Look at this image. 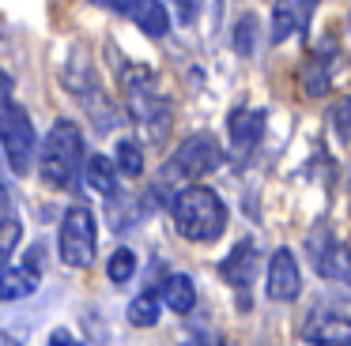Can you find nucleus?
<instances>
[{
  "label": "nucleus",
  "instance_id": "17",
  "mask_svg": "<svg viewBox=\"0 0 351 346\" xmlns=\"http://www.w3.org/2000/svg\"><path fill=\"white\" fill-rule=\"evenodd\" d=\"M159 312H162L159 301H155L152 293H140V297L129 301V312L125 316H129L132 328H155V323H159Z\"/></svg>",
  "mask_w": 351,
  "mask_h": 346
},
{
  "label": "nucleus",
  "instance_id": "25",
  "mask_svg": "<svg viewBox=\"0 0 351 346\" xmlns=\"http://www.w3.org/2000/svg\"><path fill=\"white\" fill-rule=\"evenodd\" d=\"M8 211H12V192H8V185L0 181V222L8 218Z\"/></svg>",
  "mask_w": 351,
  "mask_h": 346
},
{
  "label": "nucleus",
  "instance_id": "26",
  "mask_svg": "<svg viewBox=\"0 0 351 346\" xmlns=\"http://www.w3.org/2000/svg\"><path fill=\"white\" fill-rule=\"evenodd\" d=\"M174 8H178V15H182L185 23L193 19V12H197V0H174Z\"/></svg>",
  "mask_w": 351,
  "mask_h": 346
},
{
  "label": "nucleus",
  "instance_id": "4",
  "mask_svg": "<svg viewBox=\"0 0 351 346\" xmlns=\"http://www.w3.org/2000/svg\"><path fill=\"white\" fill-rule=\"evenodd\" d=\"M223 165V147L212 132H193L178 143V150L170 155V162L159 173V188H178L182 192L189 181H200L208 173H215Z\"/></svg>",
  "mask_w": 351,
  "mask_h": 346
},
{
  "label": "nucleus",
  "instance_id": "13",
  "mask_svg": "<svg viewBox=\"0 0 351 346\" xmlns=\"http://www.w3.org/2000/svg\"><path fill=\"white\" fill-rule=\"evenodd\" d=\"M38 290V271L31 267H4L0 271V305H16Z\"/></svg>",
  "mask_w": 351,
  "mask_h": 346
},
{
  "label": "nucleus",
  "instance_id": "3",
  "mask_svg": "<svg viewBox=\"0 0 351 346\" xmlns=\"http://www.w3.org/2000/svg\"><path fill=\"white\" fill-rule=\"evenodd\" d=\"M16 83L8 72H0V150L8 158L12 173H27L31 162L38 158V135L27 117V109L16 102Z\"/></svg>",
  "mask_w": 351,
  "mask_h": 346
},
{
  "label": "nucleus",
  "instance_id": "16",
  "mask_svg": "<svg viewBox=\"0 0 351 346\" xmlns=\"http://www.w3.org/2000/svg\"><path fill=\"white\" fill-rule=\"evenodd\" d=\"M87 185L99 196H114L117 192V162H110L106 155H91L87 158Z\"/></svg>",
  "mask_w": 351,
  "mask_h": 346
},
{
  "label": "nucleus",
  "instance_id": "23",
  "mask_svg": "<svg viewBox=\"0 0 351 346\" xmlns=\"http://www.w3.org/2000/svg\"><path fill=\"white\" fill-rule=\"evenodd\" d=\"M182 346H230V343H227V335H219V331H193Z\"/></svg>",
  "mask_w": 351,
  "mask_h": 346
},
{
  "label": "nucleus",
  "instance_id": "11",
  "mask_svg": "<svg viewBox=\"0 0 351 346\" xmlns=\"http://www.w3.org/2000/svg\"><path fill=\"white\" fill-rule=\"evenodd\" d=\"M257 271H261V252H257V241L253 237H242L219 263L223 282L238 286V290H250L253 278H257Z\"/></svg>",
  "mask_w": 351,
  "mask_h": 346
},
{
  "label": "nucleus",
  "instance_id": "7",
  "mask_svg": "<svg viewBox=\"0 0 351 346\" xmlns=\"http://www.w3.org/2000/svg\"><path fill=\"white\" fill-rule=\"evenodd\" d=\"M336 57H340V45H336L332 34H328L325 42H317V45H313V49L302 57V64H298V83H302V90H306L310 98L328 94V87H332Z\"/></svg>",
  "mask_w": 351,
  "mask_h": 346
},
{
  "label": "nucleus",
  "instance_id": "18",
  "mask_svg": "<svg viewBox=\"0 0 351 346\" xmlns=\"http://www.w3.org/2000/svg\"><path fill=\"white\" fill-rule=\"evenodd\" d=\"M114 162H117V170H121L125 177H140V173H144V150H140V143L136 139H121L117 150H114Z\"/></svg>",
  "mask_w": 351,
  "mask_h": 346
},
{
  "label": "nucleus",
  "instance_id": "1",
  "mask_svg": "<svg viewBox=\"0 0 351 346\" xmlns=\"http://www.w3.org/2000/svg\"><path fill=\"white\" fill-rule=\"evenodd\" d=\"M170 218H174V230L185 241L208 245V241H219L223 230H227V203L208 185H185L170 200Z\"/></svg>",
  "mask_w": 351,
  "mask_h": 346
},
{
  "label": "nucleus",
  "instance_id": "5",
  "mask_svg": "<svg viewBox=\"0 0 351 346\" xmlns=\"http://www.w3.org/2000/svg\"><path fill=\"white\" fill-rule=\"evenodd\" d=\"M121 90H125V102H129V113L136 117V124H147L152 139H162V128L170 124V102L159 90L155 72L144 64H121Z\"/></svg>",
  "mask_w": 351,
  "mask_h": 346
},
{
  "label": "nucleus",
  "instance_id": "14",
  "mask_svg": "<svg viewBox=\"0 0 351 346\" xmlns=\"http://www.w3.org/2000/svg\"><path fill=\"white\" fill-rule=\"evenodd\" d=\"M162 305L170 308V312H178V316H185V312H193V305H197V286H193V278L189 275H170L167 282H162Z\"/></svg>",
  "mask_w": 351,
  "mask_h": 346
},
{
  "label": "nucleus",
  "instance_id": "20",
  "mask_svg": "<svg viewBox=\"0 0 351 346\" xmlns=\"http://www.w3.org/2000/svg\"><path fill=\"white\" fill-rule=\"evenodd\" d=\"M253 42H257V15H242L234 23V30H230V45H234L238 57H250Z\"/></svg>",
  "mask_w": 351,
  "mask_h": 346
},
{
  "label": "nucleus",
  "instance_id": "6",
  "mask_svg": "<svg viewBox=\"0 0 351 346\" xmlns=\"http://www.w3.org/2000/svg\"><path fill=\"white\" fill-rule=\"evenodd\" d=\"M57 248H61V260L69 267H91L95 263V215L87 203H72L61 218V233H57Z\"/></svg>",
  "mask_w": 351,
  "mask_h": 346
},
{
  "label": "nucleus",
  "instance_id": "2",
  "mask_svg": "<svg viewBox=\"0 0 351 346\" xmlns=\"http://www.w3.org/2000/svg\"><path fill=\"white\" fill-rule=\"evenodd\" d=\"M80 162H84V132H80L76 120L61 117L49 135L38 143V177L42 185L57 188H76V177H80Z\"/></svg>",
  "mask_w": 351,
  "mask_h": 346
},
{
  "label": "nucleus",
  "instance_id": "24",
  "mask_svg": "<svg viewBox=\"0 0 351 346\" xmlns=\"http://www.w3.org/2000/svg\"><path fill=\"white\" fill-rule=\"evenodd\" d=\"M46 346H84V343H80V338L72 335L69 328H57L53 335H49V343H46Z\"/></svg>",
  "mask_w": 351,
  "mask_h": 346
},
{
  "label": "nucleus",
  "instance_id": "19",
  "mask_svg": "<svg viewBox=\"0 0 351 346\" xmlns=\"http://www.w3.org/2000/svg\"><path fill=\"white\" fill-rule=\"evenodd\" d=\"M19 241H23V222L8 215L4 222H0V271L8 267V260H12V252L19 248Z\"/></svg>",
  "mask_w": 351,
  "mask_h": 346
},
{
  "label": "nucleus",
  "instance_id": "22",
  "mask_svg": "<svg viewBox=\"0 0 351 346\" xmlns=\"http://www.w3.org/2000/svg\"><path fill=\"white\" fill-rule=\"evenodd\" d=\"M332 124L340 132V139H351V94L332 105Z\"/></svg>",
  "mask_w": 351,
  "mask_h": 346
},
{
  "label": "nucleus",
  "instance_id": "15",
  "mask_svg": "<svg viewBox=\"0 0 351 346\" xmlns=\"http://www.w3.org/2000/svg\"><path fill=\"white\" fill-rule=\"evenodd\" d=\"M313 346H351V320H340V316H325L321 323H313L306 331Z\"/></svg>",
  "mask_w": 351,
  "mask_h": 346
},
{
  "label": "nucleus",
  "instance_id": "8",
  "mask_svg": "<svg viewBox=\"0 0 351 346\" xmlns=\"http://www.w3.org/2000/svg\"><path fill=\"white\" fill-rule=\"evenodd\" d=\"M91 4L125 15V19L136 23L147 38H167L170 34V12H167L162 0H91Z\"/></svg>",
  "mask_w": 351,
  "mask_h": 346
},
{
  "label": "nucleus",
  "instance_id": "12",
  "mask_svg": "<svg viewBox=\"0 0 351 346\" xmlns=\"http://www.w3.org/2000/svg\"><path fill=\"white\" fill-rule=\"evenodd\" d=\"M321 0H276L272 4V42H287V38L302 34L306 27H310L313 12H317Z\"/></svg>",
  "mask_w": 351,
  "mask_h": 346
},
{
  "label": "nucleus",
  "instance_id": "27",
  "mask_svg": "<svg viewBox=\"0 0 351 346\" xmlns=\"http://www.w3.org/2000/svg\"><path fill=\"white\" fill-rule=\"evenodd\" d=\"M0 346H23V343L16 335H8V331H0Z\"/></svg>",
  "mask_w": 351,
  "mask_h": 346
},
{
  "label": "nucleus",
  "instance_id": "9",
  "mask_svg": "<svg viewBox=\"0 0 351 346\" xmlns=\"http://www.w3.org/2000/svg\"><path fill=\"white\" fill-rule=\"evenodd\" d=\"M298 290H302V271H298L295 252H291V248H276V252L268 256V271H265V293H268V301L287 305V301L298 297Z\"/></svg>",
  "mask_w": 351,
  "mask_h": 346
},
{
  "label": "nucleus",
  "instance_id": "21",
  "mask_svg": "<svg viewBox=\"0 0 351 346\" xmlns=\"http://www.w3.org/2000/svg\"><path fill=\"white\" fill-rule=\"evenodd\" d=\"M132 271H136V256H132V248H117V252L106 260V275H110V282H117V286L129 282Z\"/></svg>",
  "mask_w": 351,
  "mask_h": 346
},
{
  "label": "nucleus",
  "instance_id": "10",
  "mask_svg": "<svg viewBox=\"0 0 351 346\" xmlns=\"http://www.w3.org/2000/svg\"><path fill=\"white\" fill-rule=\"evenodd\" d=\"M261 135H265V113L261 109H230L227 113V139H230V155L238 162L257 150Z\"/></svg>",
  "mask_w": 351,
  "mask_h": 346
}]
</instances>
